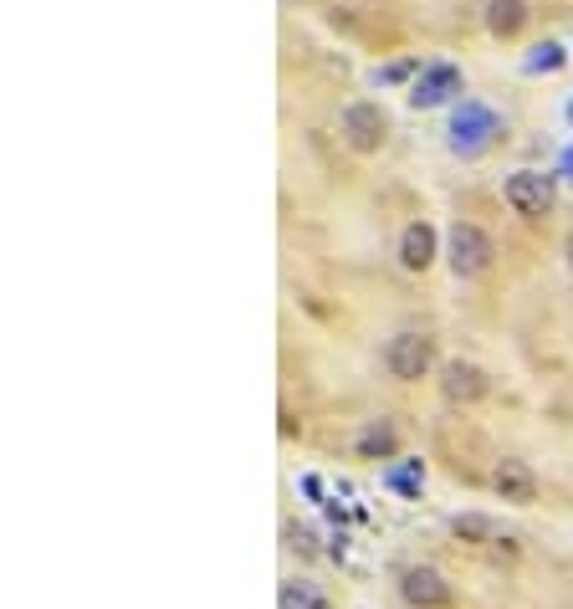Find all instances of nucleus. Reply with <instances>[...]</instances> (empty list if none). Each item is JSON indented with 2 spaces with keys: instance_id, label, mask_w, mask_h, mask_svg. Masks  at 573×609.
I'll list each match as a JSON object with an SVG mask.
<instances>
[{
  "instance_id": "nucleus-1",
  "label": "nucleus",
  "mask_w": 573,
  "mask_h": 609,
  "mask_svg": "<svg viewBox=\"0 0 573 609\" xmlns=\"http://www.w3.org/2000/svg\"><path fill=\"white\" fill-rule=\"evenodd\" d=\"M338 128H343V144L354 154H379L384 139H389V118H384L379 103H348Z\"/></svg>"
},
{
  "instance_id": "nucleus-2",
  "label": "nucleus",
  "mask_w": 573,
  "mask_h": 609,
  "mask_svg": "<svg viewBox=\"0 0 573 609\" xmlns=\"http://www.w3.org/2000/svg\"><path fill=\"white\" fill-rule=\"evenodd\" d=\"M384 364H389V374L400 379V384L425 379V374H430V364H435V338H430V333H394V338H389Z\"/></svg>"
},
{
  "instance_id": "nucleus-3",
  "label": "nucleus",
  "mask_w": 573,
  "mask_h": 609,
  "mask_svg": "<svg viewBox=\"0 0 573 609\" xmlns=\"http://www.w3.org/2000/svg\"><path fill=\"white\" fill-rule=\"evenodd\" d=\"M492 256H497V246H492V236L481 231V226L461 221L451 231V272L456 277H481V272L492 267Z\"/></svg>"
},
{
  "instance_id": "nucleus-4",
  "label": "nucleus",
  "mask_w": 573,
  "mask_h": 609,
  "mask_svg": "<svg viewBox=\"0 0 573 609\" xmlns=\"http://www.w3.org/2000/svg\"><path fill=\"white\" fill-rule=\"evenodd\" d=\"M507 205H512V215H522V221H543V215L553 210V180L548 174H512L507 180Z\"/></svg>"
},
{
  "instance_id": "nucleus-5",
  "label": "nucleus",
  "mask_w": 573,
  "mask_h": 609,
  "mask_svg": "<svg viewBox=\"0 0 573 609\" xmlns=\"http://www.w3.org/2000/svg\"><path fill=\"white\" fill-rule=\"evenodd\" d=\"M456 93H461V67L430 62V67L415 77V87H410V103H415V108H440V103H451Z\"/></svg>"
},
{
  "instance_id": "nucleus-6",
  "label": "nucleus",
  "mask_w": 573,
  "mask_h": 609,
  "mask_svg": "<svg viewBox=\"0 0 573 609\" xmlns=\"http://www.w3.org/2000/svg\"><path fill=\"white\" fill-rule=\"evenodd\" d=\"M400 594L410 609H446L451 604V584L440 579L435 569H405L400 574Z\"/></svg>"
},
{
  "instance_id": "nucleus-7",
  "label": "nucleus",
  "mask_w": 573,
  "mask_h": 609,
  "mask_svg": "<svg viewBox=\"0 0 573 609\" xmlns=\"http://www.w3.org/2000/svg\"><path fill=\"white\" fill-rule=\"evenodd\" d=\"M492 487H497V497H502V502L527 507V502L538 497V476H533V466H527V461H497Z\"/></svg>"
},
{
  "instance_id": "nucleus-8",
  "label": "nucleus",
  "mask_w": 573,
  "mask_h": 609,
  "mask_svg": "<svg viewBox=\"0 0 573 609\" xmlns=\"http://www.w3.org/2000/svg\"><path fill=\"white\" fill-rule=\"evenodd\" d=\"M440 389H446V400H456V405H471V400H481V395H487V374H481L476 364H461V359H451L446 369H440Z\"/></svg>"
},
{
  "instance_id": "nucleus-9",
  "label": "nucleus",
  "mask_w": 573,
  "mask_h": 609,
  "mask_svg": "<svg viewBox=\"0 0 573 609\" xmlns=\"http://www.w3.org/2000/svg\"><path fill=\"white\" fill-rule=\"evenodd\" d=\"M430 261H435V226L430 221L405 226V236H400V267L405 272H425Z\"/></svg>"
},
{
  "instance_id": "nucleus-10",
  "label": "nucleus",
  "mask_w": 573,
  "mask_h": 609,
  "mask_svg": "<svg viewBox=\"0 0 573 609\" xmlns=\"http://www.w3.org/2000/svg\"><path fill=\"white\" fill-rule=\"evenodd\" d=\"M354 451H359L364 461H389L394 451H400V430H394L389 420H374V425H364V430L354 435Z\"/></svg>"
},
{
  "instance_id": "nucleus-11",
  "label": "nucleus",
  "mask_w": 573,
  "mask_h": 609,
  "mask_svg": "<svg viewBox=\"0 0 573 609\" xmlns=\"http://www.w3.org/2000/svg\"><path fill=\"white\" fill-rule=\"evenodd\" d=\"M527 26V6L522 0H487V31L492 36H517Z\"/></svg>"
},
{
  "instance_id": "nucleus-12",
  "label": "nucleus",
  "mask_w": 573,
  "mask_h": 609,
  "mask_svg": "<svg viewBox=\"0 0 573 609\" xmlns=\"http://www.w3.org/2000/svg\"><path fill=\"white\" fill-rule=\"evenodd\" d=\"M282 609H333V599L313 579H287L282 584Z\"/></svg>"
}]
</instances>
